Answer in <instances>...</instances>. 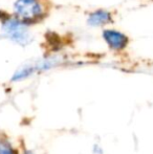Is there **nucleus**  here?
Here are the masks:
<instances>
[{
  "mask_svg": "<svg viewBox=\"0 0 153 154\" xmlns=\"http://www.w3.org/2000/svg\"><path fill=\"white\" fill-rule=\"evenodd\" d=\"M33 26L8 11H0V35L11 43L21 47L31 45L35 40Z\"/></svg>",
  "mask_w": 153,
  "mask_h": 154,
  "instance_id": "nucleus-1",
  "label": "nucleus"
},
{
  "mask_svg": "<svg viewBox=\"0 0 153 154\" xmlns=\"http://www.w3.org/2000/svg\"><path fill=\"white\" fill-rule=\"evenodd\" d=\"M10 12L25 23L35 26L48 17L50 3L48 0H14Z\"/></svg>",
  "mask_w": 153,
  "mask_h": 154,
  "instance_id": "nucleus-2",
  "label": "nucleus"
},
{
  "mask_svg": "<svg viewBox=\"0 0 153 154\" xmlns=\"http://www.w3.org/2000/svg\"><path fill=\"white\" fill-rule=\"evenodd\" d=\"M101 37L107 48L112 53H123L130 44V38L126 32L111 26L102 29Z\"/></svg>",
  "mask_w": 153,
  "mask_h": 154,
  "instance_id": "nucleus-3",
  "label": "nucleus"
},
{
  "mask_svg": "<svg viewBox=\"0 0 153 154\" xmlns=\"http://www.w3.org/2000/svg\"><path fill=\"white\" fill-rule=\"evenodd\" d=\"M113 22V14L106 8H96L86 16V24L91 29H104Z\"/></svg>",
  "mask_w": 153,
  "mask_h": 154,
  "instance_id": "nucleus-4",
  "label": "nucleus"
},
{
  "mask_svg": "<svg viewBox=\"0 0 153 154\" xmlns=\"http://www.w3.org/2000/svg\"><path fill=\"white\" fill-rule=\"evenodd\" d=\"M65 62V58L62 55L59 54H53V55H47L42 57L41 59L37 60V61L32 62L33 63L34 69H35V73H42L49 71L51 69H55L57 67L61 66L63 63Z\"/></svg>",
  "mask_w": 153,
  "mask_h": 154,
  "instance_id": "nucleus-5",
  "label": "nucleus"
},
{
  "mask_svg": "<svg viewBox=\"0 0 153 154\" xmlns=\"http://www.w3.org/2000/svg\"><path fill=\"white\" fill-rule=\"evenodd\" d=\"M0 154H20L19 150L5 137H0Z\"/></svg>",
  "mask_w": 153,
  "mask_h": 154,
  "instance_id": "nucleus-6",
  "label": "nucleus"
},
{
  "mask_svg": "<svg viewBox=\"0 0 153 154\" xmlns=\"http://www.w3.org/2000/svg\"><path fill=\"white\" fill-rule=\"evenodd\" d=\"M21 154H35V153H34L32 150H29V149L24 148V149L22 150V153H21Z\"/></svg>",
  "mask_w": 153,
  "mask_h": 154,
  "instance_id": "nucleus-7",
  "label": "nucleus"
},
{
  "mask_svg": "<svg viewBox=\"0 0 153 154\" xmlns=\"http://www.w3.org/2000/svg\"><path fill=\"white\" fill-rule=\"evenodd\" d=\"M2 38V37H1V35H0V39H1Z\"/></svg>",
  "mask_w": 153,
  "mask_h": 154,
  "instance_id": "nucleus-8",
  "label": "nucleus"
}]
</instances>
